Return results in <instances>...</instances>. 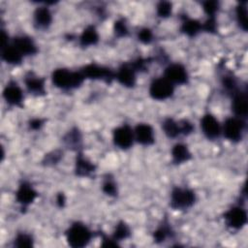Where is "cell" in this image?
I'll return each instance as SVG.
<instances>
[{"mask_svg": "<svg viewBox=\"0 0 248 248\" xmlns=\"http://www.w3.org/2000/svg\"><path fill=\"white\" fill-rule=\"evenodd\" d=\"M84 76L81 72H73L67 69H57L52 73V82L61 89H74L78 87Z\"/></svg>", "mask_w": 248, "mask_h": 248, "instance_id": "1", "label": "cell"}, {"mask_svg": "<svg viewBox=\"0 0 248 248\" xmlns=\"http://www.w3.org/2000/svg\"><path fill=\"white\" fill-rule=\"evenodd\" d=\"M67 242L70 246L79 248L86 246L92 238L91 231L81 223H74L66 232Z\"/></svg>", "mask_w": 248, "mask_h": 248, "instance_id": "2", "label": "cell"}, {"mask_svg": "<svg viewBox=\"0 0 248 248\" xmlns=\"http://www.w3.org/2000/svg\"><path fill=\"white\" fill-rule=\"evenodd\" d=\"M195 200L194 191L188 188L176 187L170 194V206L174 209H186L194 204Z\"/></svg>", "mask_w": 248, "mask_h": 248, "instance_id": "3", "label": "cell"}, {"mask_svg": "<svg viewBox=\"0 0 248 248\" xmlns=\"http://www.w3.org/2000/svg\"><path fill=\"white\" fill-rule=\"evenodd\" d=\"M173 93V84L165 78L154 79L149 87V94L155 100H166Z\"/></svg>", "mask_w": 248, "mask_h": 248, "instance_id": "4", "label": "cell"}, {"mask_svg": "<svg viewBox=\"0 0 248 248\" xmlns=\"http://www.w3.org/2000/svg\"><path fill=\"white\" fill-rule=\"evenodd\" d=\"M226 224L234 230L241 229L247 222V214L245 209L239 206L229 209L224 215Z\"/></svg>", "mask_w": 248, "mask_h": 248, "instance_id": "5", "label": "cell"}, {"mask_svg": "<svg viewBox=\"0 0 248 248\" xmlns=\"http://www.w3.org/2000/svg\"><path fill=\"white\" fill-rule=\"evenodd\" d=\"M84 78H93V79H103L107 82H110L114 78V74L108 68H105L96 64H89L81 70Z\"/></svg>", "mask_w": 248, "mask_h": 248, "instance_id": "6", "label": "cell"}, {"mask_svg": "<svg viewBox=\"0 0 248 248\" xmlns=\"http://www.w3.org/2000/svg\"><path fill=\"white\" fill-rule=\"evenodd\" d=\"M134 140V131L128 125H122L113 131V141L115 145L122 149L131 147Z\"/></svg>", "mask_w": 248, "mask_h": 248, "instance_id": "7", "label": "cell"}, {"mask_svg": "<svg viewBox=\"0 0 248 248\" xmlns=\"http://www.w3.org/2000/svg\"><path fill=\"white\" fill-rule=\"evenodd\" d=\"M165 78L172 84H184L187 82L188 74L184 66L181 64H170L165 70Z\"/></svg>", "mask_w": 248, "mask_h": 248, "instance_id": "8", "label": "cell"}, {"mask_svg": "<svg viewBox=\"0 0 248 248\" xmlns=\"http://www.w3.org/2000/svg\"><path fill=\"white\" fill-rule=\"evenodd\" d=\"M225 137L232 141H238L242 138L243 122L239 118H228L223 126Z\"/></svg>", "mask_w": 248, "mask_h": 248, "instance_id": "9", "label": "cell"}, {"mask_svg": "<svg viewBox=\"0 0 248 248\" xmlns=\"http://www.w3.org/2000/svg\"><path fill=\"white\" fill-rule=\"evenodd\" d=\"M201 128L206 138L213 140L219 137L221 127L218 120L212 114H205L201 119Z\"/></svg>", "mask_w": 248, "mask_h": 248, "instance_id": "10", "label": "cell"}, {"mask_svg": "<svg viewBox=\"0 0 248 248\" xmlns=\"http://www.w3.org/2000/svg\"><path fill=\"white\" fill-rule=\"evenodd\" d=\"M3 97L8 104L12 106H20L23 100V93L16 82L11 81L5 86Z\"/></svg>", "mask_w": 248, "mask_h": 248, "instance_id": "11", "label": "cell"}, {"mask_svg": "<svg viewBox=\"0 0 248 248\" xmlns=\"http://www.w3.org/2000/svg\"><path fill=\"white\" fill-rule=\"evenodd\" d=\"M135 140L143 145H150L154 142V132L152 127L146 123L137 125L134 131Z\"/></svg>", "mask_w": 248, "mask_h": 248, "instance_id": "12", "label": "cell"}, {"mask_svg": "<svg viewBox=\"0 0 248 248\" xmlns=\"http://www.w3.org/2000/svg\"><path fill=\"white\" fill-rule=\"evenodd\" d=\"M37 197V192L33 189V187L26 182H23L19 185L16 193V199L18 203H20L22 206H27L31 202H34V200Z\"/></svg>", "mask_w": 248, "mask_h": 248, "instance_id": "13", "label": "cell"}, {"mask_svg": "<svg viewBox=\"0 0 248 248\" xmlns=\"http://www.w3.org/2000/svg\"><path fill=\"white\" fill-rule=\"evenodd\" d=\"M118 81L127 87H132L136 83V71L131 64H123L115 75Z\"/></svg>", "mask_w": 248, "mask_h": 248, "instance_id": "14", "label": "cell"}, {"mask_svg": "<svg viewBox=\"0 0 248 248\" xmlns=\"http://www.w3.org/2000/svg\"><path fill=\"white\" fill-rule=\"evenodd\" d=\"M14 46L22 55H32L37 52L36 45L33 40L27 36H19L15 38Z\"/></svg>", "mask_w": 248, "mask_h": 248, "instance_id": "15", "label": "cell"}, {"mask_svg": "<svg viewBox=\"0 0 248 248\" xmlns=\"http://www.w3.org/2000/svg\"><path fill=\"white\" fill-rule=\"evenodd\" d=\"M24 82H25V85H26V87H27V89L30 93L36 94V95L45 94L46 90H45L44 79L37 77L33 73H28L25 76Z\"/></svg>", "mask_w": 248, "mask_h": 248, "instance_id": "16", "label": "cell"}, {"mask_svg": "<svg viewBox=\"0 0 248 248\" xmlns=\"http://www.w3.org/2000/svg\"><path fill=\"white\" fill-rule=\"evenodd\" d=\"M52 20L51 13L46 7H39L34 12V24L37 28H47Z\"/></svg>", "mask_w": 248, "mask_h": 248, "instance_id": "17", "label": "cell"}, {"mask_svg": "<svg viewBox=\"0 0 248 248\" xmlns=\"http://www.w3.org/2000/svg\"><path fill=\"white\" fill-rule=\"evenodd\" d=\"M232 110L233 112L239 116H245L247 114L248 110V103H247V97L244 92H237L233 96L232 100Z\"/></svg>", "mask_w": 248, "mask_h": 248, "instance_id": "18", "label": "cell"}, {"mask_svg": "<svg viewBox=\"0 0 248 248\" xmlns=\"http://www.w3.org/2000/svg\"><path fill=\"white\" fill-rule=\"evenodd\" d=\"M2 59L9 64H19L22 60V54L13 46H2Z\"/></svg>", "mask_w": 248, "mask_h": 248, "instance_id": "19", "label": "cell"}, {"mask_svg": "<svg viewBox=\"0 0 248 248\" xmlns=\"http://www.w3.org/2000/svg\"><path fill=\"white\" fill-rule=\"evenodd\" d=\"M172 161L175 164H181L187 162L191 158V153L189 152L187 146L183 143L175 144L171 149Z\"/></svg>", "mask_w": 248, "mask_h": 248, "instance_id": "20", "label": "cell"}, {"mask_svg": "<svg viewBox=\"0 0 248 248\" xmlns=\"http://www.w3.org/2000/svg\"><path fill=\"white\" fill-rule=\"evenodd\" d=\"M95 170V166L78 154L76 162V173L79 176H88Z\"/></svg>", "mask_w": 248, "mask_h": 248, "instance_id": "21", "label": "cell"}, {"mask_svg": "<svg viewBox=\"0 0 248 248\" xmlns=\"http://www.w3.org/2000/svg\"><path fill=\"white\" fill-rule=\"evenodd\" d=\"M99 40V35L95 29L94 26H88L86 27L80 37H79V43L82 46H88L97 44Z\"/></svg>", "mask_w": 248, "mask_h": 248, "instance_id": "22", "label": "cell"}, {"mask_svg": "<svg viewBox=\"0 0 248 248\" xmlns=\"http://www.w3.org/2000/svg\"><path fill=\"white\" fill-rule=\"evenodd\" d=\"M202 28V25L200 21L192 18H185L182 22L181 30L188 36H196Z\"/></svg>", "mask_w": 248, "mask_h": 248, "instance_id": "23", "label": "cell"}, {"mask_svg": "<svg viewBox=\"0 0 248 248\" xmlns=\"http://www.w3.org/2000/svg\"><path fill=\"white\" fill-rule=\"evenodd\" d=\"M162 128L165 134L170 138H176L177 136L181 135L179 121H174L171 118H167L162 124Z\"/></svg>", "mask_w": 248, "mask_h": 248, "instance_id": "24", "label": "cell"}, {"mask_svg": "<svg viewBox=\"0 0 248 248\" xmlns=\"http://www.w3.org/2000/svg\"><path fill=\"white\" fill-rule=\"evenodd\" d=\"M130 235V229L124 222H119L114 230L112 238L115 241H121L123 239H126Z\"/></svg>", "mask_w": 248, "mask_h": 248, "instance_id": "25", "label": "cell"}, {"mask_svg": "<svg viewBox=\"0 0 248 248\" xmlns=\"http://www.w3.org/2000/svg\"><path fill=\"white\" fill-rule=\"evenodd\" d=\"M171 230L169 226V224L163 223L155 232H154V240L156 242H162L165 241L167 237L170 236Z\"/></svg>", "mask_w": 248, "mask_h": 248, "instance_id": "26", "label": "cell"}, {"mask_svg": "<svg viewBox=\"0 0 248 248\" xmlns=\"http://www.w3.org/2000/svg\"><path fill=\"white\" fill-rule=\"evenodd\" d=\"M80 141H81V137L79 132L77 129L72 130L65 137V142L67 143L68 146H71V147L79 146Z\"/></svg>", "mask_w": 248, "mask_h": 248, "instance_id": "27", "label": "cell"}, {"mask_svg": "<svg viewBox=\"0 0 248 248\" xmlns=\"http://www.w3.org/2000/svg\"><path fill=\"white\" fill-rule=\"evenodd\" d=\"M14 244L16 247H31L33 245V239L30 234L18 233L14 240Z\"/></svg>", "mask_w": 248, "mask_h": 248, "instance_id": "28", "label": "cell"}, {"mask_svg": "<svg viewBox=\"0 0 248 248\" xmlns=\"http://www.w3.org/2000/svg\"><path fill=\"white\" fill-rule=\"evenodd\" d=\"M236 17L239 25L242 27V29H247V10L246 7L243 5H240L236 9Z\"/></svg>", "mask_w": 248, "mask_h": 248, "instance_id": "29", "label": "cell"}, {"mask_svg": "<svg viewBox=\"0 0 248 248\" xmlns=\"http://www.w3.org/2000/svg\"><path fill=\"white\" fill-rule=\"evenodd\" d=\"M171 13V4L167 1H162L157 5V14L161 17H167Z\"/></svg>", "mask_w": 248, "mask_h": 248, "instance_id": "30", "label": "cell"}, {"mask_svg": "<svg viewBox=\"0 0 248 248\" xmlns=\"http://www.w3.org/2000/svg\"><path fill=\"white\" fill-rule=\"evenodd\" d=\"M103 191L108 196H115L117 193L115 182L111 178H107L103 183Z\"/></svg>", "mask_w": 248, "mask_h": 248, "instance_id": "31", "label": "cell"}, {"mask_svg": "<svg viewBox=\"0 0 248 248\" xmlns=\"http://www.w3.org/2000/svg\"><path fill=\"white\" fill-rule=\"evenodd\" d=\"M114 33L115 35H117L118 37H123L126 36L128 33V28L126 26V23L124 22L123 19H119L116 20L114 23Z\"/></svg>", "mask_w": 248, "mask_h": 248, "instance_id": "32", "label": "cell"}, {"mask_svg": "<svg viewBox=\"0 0 248 248\" xmlns=\"http://www.w3.org/2000/svg\"><path fill=\"white\" fill-rule=\"evenodd\" d=\"M203 10L209 17H214V15L218 10V3L216 1H206L203 3Z\"/></svg>", "mask_w": 248, "mask_h": 248, "instance_id": "33", "label": "cell"}, {"mask_svg": "<svg viewBox=\"0 0 248 248\" xmlns=\"http://www.w3.org/2000/svg\"><path fill=\"white\" fill-rule=\"evenodd\" d=\"M152 37H153L152 32H151V30L148 29V28H143V29H141V30L139 32V34H138L139 40H140L141 43H143V44H149V43L152 41Z\"/></svg>", "mask_w": 248, "mask_h": 248, "instance_id": "34", "label": "cell"}, {"mask_svg": "<svg viewBox=\"0 0 248 248\" xmlns=\"http://www.w3.org/2000/svg\"><path fill=\"white\" fill-rule=\"evenodd\" d=\"M223 85L229 91H234L236 87V82L234 78L231 76H226L223 78Z\"/></svg>", "mask_w": 248, "mask_h": 248, "instance_id": "35", "label": "cell"}, {"mask_svg": "<svg viewBox=\"0 0 248 248\" xmlns=\"http://www.w3.org/2000/svg\"><path fill=\"white\" fill-rule=\"evenodd\" d=\"M179 124H180L181 135H189L194 130L193 125L188 120H180Z\"/></svg>", "mask_w": 248, "mask_h": 248, "instance_id": "36", "label": "cell"}, {"mask_svg": "<svg viewBox=\"0 0 248 248\" xmlns=\"http://www.w3.org/2000/svg\"><path fill=\"white\" fill-rule=\"evenodd\" d=\"M42 125H43L42 120H41V119H38V118L33 119V120H31V122H30V127H31L32 129H34V130L39 129Z\"/></svg>", "mask_w": 248, "mask_h": 248, "instance_id": "37", "label": "cell"}, {"mask_svg": "<svg viewBox=\"0 0 248 248\" xmlns=\"http://www.w3.org/2000/svg\"><path fill=\"white\" fill-rule=\"evenodd\" d=\"M57 203L59 204V206H63L64 203H65V196L63 195V193H60L58 196H57Z\"/></svg>", "mask_w": 248, "mask_h": 248, "instance_id": "38", "label": "cell"}]
</instances>
